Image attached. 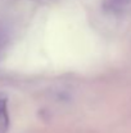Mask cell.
Wrapping results in <instances>:
<instances>
[{
	"label": "cell",
	"mask_w": 131,
	"mask_h": 133,
	"mask_svg": "<svg viewBox=\"0 0 131 133\" xmlns=\"http://www.w3.org/2000/svg\"><path fill=\"white\" fill-rule=\"evenodd\" d=\"M130 5L131 0H105L104 1V9L113 13H121L126 10Z\"/></svg>",
	"instance_id": "cell-1"
},
{
	"label": "cell",
	"mask_w": 131,
	"mask_h": 133,
	"mask_svg": "<svg viewBox=\"0 0 131 133\" xmlns=\"http://www.w3.org/2000/svg\"><path fill=\"white\" fill-rule=\"evenodd\" d=\"M9 119L6 114V101L0 97V133H5L8 129Z\"/></svg>",
	"instance_id": "cell-2"
}]
</instances>
